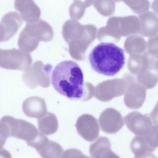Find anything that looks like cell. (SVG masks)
<instances>
[{
	"label": "cell",
	"mask_w": 158,
	"mask_h": 158,
	"mask_svg": "<svg viewBox=\"0 0 158 158\" xmlns=\"http://www.w3.org/2000/svg\"><path fill=\"white\" fill-rule=\"evenodd\" d=\"M51 83L60 94L71 99H87L89 83H84L80 66L72 60L59 63L52 73Z\"/></svg>",
	"instance_id": "cell-1"
},
{
	"label": "cell",
	"mask_w": 158,
	"mask_h": 158,
	"mask_svg": "<svg viewBox=\"0 0 158 158\" xmlns=\"http://www.w3.org/2000/svg\"><path fill=\"white\" fill-rule=\"evenodd\" d=\"M89 61L95 72L107 76H113L124 66V51L114 43H101L91 51Z\"/></svg>",
	"instance_id": "cell-2"
},
{
	"label": "cell",
	"mask_w": 158,
	"mask_h": 158,
	"mask_svg": "<svg viewBox=\"0 0 158 158\" xmlns=\"http://www.w3.org/2000/svg\"><path fill=\"white\" fill-rule=\"evenodd\" d=\"M90 30L89 26L81 25L74 19L64 23L63 37L69 45V53L73 59L78 60L85 59V52L91 42L88 35Z\"/></svg>",
	"instance_id": "cell-3"
},
{
	"label": "cell",
	"mask_w": 158,
	"mask_h": 158,
	"mask_svg": "<svg viewBox=\"0 0 158 158\" xmlns=\"http://www.w3.org/2000/svg\"><path fill=\"white\" fill-rule=\"evenodd\" d=\"M53 38L52 27L46 22L39 20L26 25L19 38V48L26 52L33 51L40 41H49Z\"/></svg>",
	"instance_id": "cell-4"
},
{
	"label": "cell",
	"mask_w": 158,
	"mask_h": 158,
	"mask_svg": "<svg viewBox=\"0 0 158 158\" xmlns=\"http://www.w3.org/2000/svg\"><path fill=\"white\" fill-rule=\"evenodd\" d=\"M31 61L30 54L21 49H0V67L26 71L30 68Z\"/></svg>",
	"instance_id": "cell-5"
},
{
	"label": "cell",
	"mask_w": 158,
	"mask_h": 158,
	"mask_svg": "<svg viewBox=\"0 0 158 158\" xmlns=\"http://www.w3.org/2000/svg\"><path fill=\"white\" fill-rule=\"evenodd\" d=\"M51 69V65H44L41 61H37L25 71L22 80L27 86L31 88H35L38 85L44 88L49 87Z\"/></svg>",
	"instance_id": "cell-6"
},
{
	"label": "cell",
	"mask_w": 158,
	"mask_h": 158,
	"mask_svg": "<svg viewBox=\"0 0 158 158\" xmlns=\"http://www.w3.org/2000/svg\"><path fill=\"white\" fill-rule=\"evenodd\" d=\"M3 117L10 127V136L25 140L30 146L41 133L33 124L27 121L15 119L10 116Z\"/></svg>",
	"instance_id": "cell-7"
},
{
	"label": "cell",
	"mask_w": 158,
	"mask_h": 158,
	"mask_svg": "<svg viewBox=\"0 0 158 158\" xmlns=\"http://www.w3.org/2000/svg\"><path fill=\"white\" fill-rule=\"evenodd\" d=\"M31 147L36 149L42 158H60L63 151L59 144L48 139L43 133Z\"/></svg>",
	"instance_id": "cell-8"
},
{
	"label": "cell",
	"mask_w": 158,
	"mask_h": 158,
	"mask_svg": "<svg viewBox=\"0 0 158 158\" xmlns=\"http://www.w3.org/2000/svg\"><path fill=\"white\" fill-rule=\"evenodd\" d=\"M78 133L88 141H94L98 136L99 131L94 118L88 115L78 117L76 123Z\"/></svg>",
	"instance_id": "cell-9"
},
{
	"label": "cell",
	"mask_w": 158,
	"mask_h": 158,
	"mask_svg": "<svg viewBox=\"0 0 158 158\" xmlns=\"http://www.w3.org/2000/svg\"><path fill=\"white\" fill-rule=\"evenodd\" d=\"M24 114L30 117L41 118L47 113V107L43 99L33 96L27 98L22 104Z\"/></svg>",
	"instance_id": "cell-10"
},
{
	"label": "cell",
	"mask_w": 158,
	"mask_h": 158,
	"mask_svg": "<svg viewBox=\"0 0 158 158\" xmlns=\"http://www.w3.org/2000/svg\"><path fill=\"white\" fill-rule=\"evenodd\" d=\"M15 7L20 12L23 20L27 22L34 23L38 21L40 9L32 1H15Z\"/></svg>",
	"instance_id": "cell-11"
},
{
	"label": "cell",
	"mask_w": 158,
	"mask_h": 158,
	"mask_svg": "<svg viewBox=\"0 0 158 158\" xmlns=\"http://www.w3.org/2000/svg\"><path fill=\"white\" fill-rule=\"evenodd\" d=\"M89 154L92 158H120L110 149V144L106 138H100L90 145Z\"/></svg>",
	"instance_id": "cell-12"
},
{
	"label": "cell",
	"mask_w": 158,
	"mask_h": 158,
	"mask_svg": "<svg viewBox=\"0 0 158 158\" xmlns=\"http://www.w3.org/2000/svg\"><path fill=\"white\" fill-rule=\"evenodd\" d=\"M38 128L41 133L51 135L56 133L58 128V122L56 116L50 112H47L38 119Z\"/></svg>",
	"instance_id": "cell-13"
},
{
	"label": "cell",
	"mask_w": 158,
	"mask_h": 158,
	"mask_svg": "<svg viewBox=\"0 0 158 158\" xmlns=\"http://www.w3.org/2000/svg\"><path fill=\"white\" fill-rule=\"evenodd\" d=\"M1 22L5 25L9 39L16 33L22 23L21 18L15 12H10L6 14L2 18Z\"/></svg>",
	"instance_id": "cell-14"
},
{
	"label": "cell",
	"mask_w": 158,
	"mask_h": 158,
	"mask_svg": "<svg viewBox=\"0 0 158 158\" xmlns=\"http://www.w3.org/2000/svg\"><path fill=\"white\" fill-rule=\"evenodd\" d=\"M131 149L135 156H140L153 151L155 149L138 139H134L131 144Z\"/></svg>",
	"instance_id": "cell-15"
},
{
	"label": "cell",
	"mask_w": 158,
	"mask_h": 158,
	"mask_svg": "<svg viewBox=\"0 0 158 158\" xmlns=\"http://www.w3.org/2000/svg\"><path fill=\"white\" fill-rule=\"evenodd\" d=\"M9 136H10V127L2 117L0 120V150L2 149Z\"/></svg>",
	"instance_id": "cell-16"
},
{
	"label": "cell",
	"mask_w": 158,
	"mask_h": 158,
	"mask_svg": "<svg viewBox=\"0 0 158 158\" xmlns=\"http://www.w3.org/2000/svg\"><path fill=\"white\" fill-rule=\"evenodd\" d=\"M83 2L80 1H75L70 7L69 12L71 18L79 19L82 17L85 7L83 5Z\"/></svg>",
	"instance_id": "cell-17"
},
{
	"label": "cell",
	"mask_w": 158,
	"mask_h": 158,
	"mask_svg": "<svg viewBox=\"0 0 158 158\" xmlns=\"http://www.w3.org/2000/svg\"><path fill=\"white\" fill-rule=\"evenodd\" d=\"M61 158H90L87 156L83 154L81 151L75 148H71L65 150Z\"/></svg>",
	"instance_id": "cell-18"
},
{
	"label": "cell",
	"mask_w": 158,
	"mask_h": 158,
	"mask_svg": "<svg viewBox=\"0 0 158 158\" xmlns=\"http://www.w3.org/2000/svg\"><path fill=\"white\" fill-rule=\"evenodd\" d=\"M9 36L7 34V31L5 25L2 23V22H0V42L5 41L9 40Z\"/></svg>",
	"instance_id": "cell-19"
},
{
	"label": "cell",
	"mask_w": 158,
	"mask_h": 158,
	"mask_svg": "<svg viewBox=\"0 0 158 158\" xmlns=\"http://www.w3.org/2000/svg\"><path fill=\"white\" fill-rule=\"evenodd\" d=\"M0 158H12L10 153L6 149L0 150Z\"/></svg>",
	"instance_id": "cell-20"
},
{
	"label": "cell",
	"mask_w": 158,
	"mask_h": 158,
	"mask_svg": "<svg viewBox=\"0 0 158 158\" xmlns=\"http://www.w3.org/2000/svg\"><path fill=\"white\" fill-rule=\"evenodd\" d=\"M135 158H157V157L153 154L147 153V154L140 155V156H136Z\"/></svg>",
	"instance_id": "cell-21"
}]
</instances>
